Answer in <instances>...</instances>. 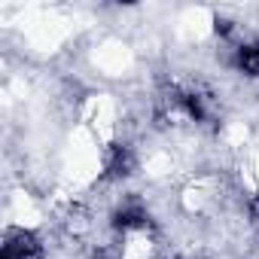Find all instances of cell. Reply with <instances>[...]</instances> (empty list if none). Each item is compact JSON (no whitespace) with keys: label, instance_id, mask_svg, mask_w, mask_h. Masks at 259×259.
Masks as SVG:
<instances>
[{"label":"cell","instance_id":"cell-1","mask_svg":"<svg viewBox=\"0 0 259 259\" xmlns=\"http://www.w3.org/2000/svg\"><path fill=\"white\" fill-rule=\"evenodd\" d=\"M0 259H46V247L28 229H7V235H4V256Z\"/></svg>","mask_w":259,"mask_h":259},{"label":"cell","instance_id":"cell-2","mask_svg":"<svg viewBox=\"0 0 259 259\" xmlns=\"http://www.w3.org/2000/svg\"><path fill=\"white\" fill-rule=\"evenodd\" d=\"M232 67L244 76H259V37L238 40L232 49Z\"/></svg>","mask_w":259,"mask_h":259}]
</instances>
